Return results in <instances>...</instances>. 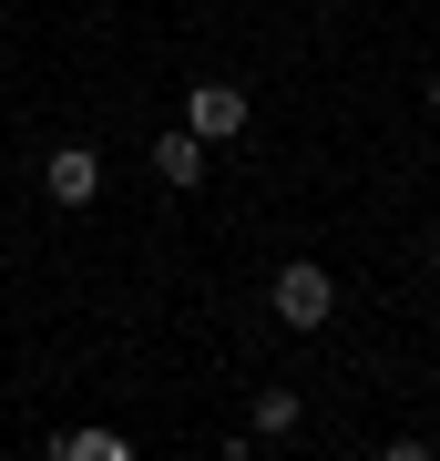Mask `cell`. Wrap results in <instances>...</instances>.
I'll return each instance as SVG.
<instances>
[{"label": "cell", "mask_w": 440, "mask_h": 461, "mask_svg": "<svg viewBox=\"0 0 440 461\" xmlns=\"http://www.w3.org/2000/svg\"><path fill=\"white\" fill-rule=\"evenodd\" d=\"M266 308H277V329H297V339H308V329H328V318H338V277L297 257V267H277V287H266Z\"/></svg>", "instance_id": "cell-1"}, {"label": "cell", "mask_w": 440, "mask_h": 461, "mask_svg": "<svg viewBox=\"0 0 440 461\" xmlns=\"http://www.w3.org/2000/svg\"><path fill=\"white\" fill-rule=\"evenodd\" d=\"M184 133L236 144V133H246V83H184Z\"/></svg>", "instance_id": "cell-2"}, {"label": "cell", "mask_w": 440, "mask_h": 461, "mask_svg": "<svg viewBox=\"0 0 440 461\" xmlns=\"http://www.w3.org/2000/svg\"><path fill=\"white\" fill-rule=\"evenodd\" d=\"M41 195H51V205H93V195H103V154H93V144H51V154H41Z\"/></svg>", "instance_id": "cell-3"}, {"label": "cell", "mask_w": 440, "mask_h": 461, "mask_svg": "<svg viewBox=\"0 0 440 461\" xmlns=\"http://www.w3.org/2000/svg\"><path fill=\"white\" fill-rule=\"evenodd\" d=\"M154 175L175 185V195H195V185H205V133H184V123H175V133L154 144Z\"/></svg>", "instance_id": "cell-4"}, {"label": "cell", "mask_w": 440, "mask_h": 461, "mask_svg": "<svg viewBox=\"0 0 440 461\" xmlns=\"http://www.w3.org/2000/svg\"><path fill=\"white\" fill-rule=\"evenodd\" d=\"M51 451H62V461H123L133 441H123V430H103V420H93V430H62Z\"/></svg>", "instance_id": "cell-5"}, {"label": "cell", "mask_w": 440, "mask_h": 461, "mask_svg": "<svg viewBox=\"0 0 440 461\" xmlns=\"http://www.w3.org/2000/svg\"><path fill=\"white\" fill-rule=\"evenodd\" d=\"M297 420H308V411H297V390H266V400H256V430H266V441H287Z\"/></svg>", "instance_id": "cell-6"}, {"label": "cell", "mask_w": 440, "mask_h": 461, "mask_svg": "<svg viewBox=\"0 0 440 461\" xmlns=\"http://www.w3.org/2000/svg\"><path fill=\"white\" fill-rule=\"evenodd\" d=\"M430 113H440V83H430Z\"/></svg>", "instance_id": "cell-7"}]
</instances>
